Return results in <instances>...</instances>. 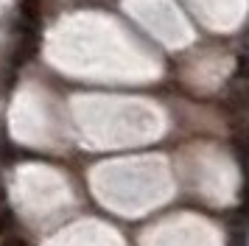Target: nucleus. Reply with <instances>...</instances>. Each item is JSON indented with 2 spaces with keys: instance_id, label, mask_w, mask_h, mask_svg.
<instances>
[{
  "instance_id": "1",
  "label": "nucleus",
  "mask_w": 249,
  "mask_h": 246,
  "mask_svg": "<svg viewBox=\"0 0 249 246\" xmlns=\"http://www.w3.org/2000/svg\"><path fill=\"white\" fill-rule=\"evenodd\" d=\"M39 11H42V0H23L20 3V25L39 28Z\"/></svg>"
},
{
  "instance_id": "2",
  "label": "nucleus",
  "mask_w": 249,
  "mask_h": 246,
  "mask_svg": "<svg viewBox=\"0 0 249 246\" xmlns=\"http://www.w3.org/2000/svg\"><path fill=\"white\" fill-rule=\"evenodd\" d=\"M230 101H232V106H238V109L249 112V84L230 89Z\"/></svg>"
},
{
  "instance_id": "3",
  "label": "nucleus",
  "mask_w": 249,
  "mask_h": 246,
  "mask_svg": "<svg viewBox=\"0 0 249 246\" xmlns=\"http://www.w3.org/2000/svg\"><path fill=\"white\" fill-rule=\"evenodd\" d=\"M235 73L241 81H249V53L238 56V65H235Z\"/></svg>"
},
{
  "instance_id": "4",
  "label": "nucleus",
  "mask_w": 249,
  "mask_h": 246,
  "mask_svg": "<svg viewBox=\"0 0 249 246\" xmlns=\"http://www.w3.org/2000/svg\"><path fill=\"white\" fill-rule=\"evenodd\" d=\"M0 246H31V244H28L25 238H20V235H12V238H6Z\"/></svg>"
}]
</instances>
